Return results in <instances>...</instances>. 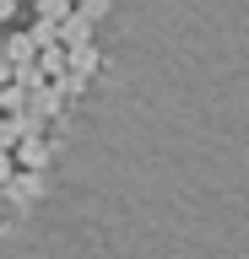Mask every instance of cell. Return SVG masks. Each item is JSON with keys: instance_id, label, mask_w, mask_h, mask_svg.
<instances>
[{"instance_id": "1", "label": "cell", "mask_w": 249, "mask_h": 259, "mask_svg": "<svg viewBox=\"0 0 249 259\" xmlns=\"http://www.w3.org/2000/svg\"><path fill=\"white\" fill-rule=\"evenodd\" d=\"M0 189H6V205H11V210H27V205L38 200V194H44V178H38L33 167H17V173L6 178Z\"/></svg>"}, {"instance_id": "2", "label": "cell", "mask_w": 249, "mask_h": 259, "mask_svg": "<svg viewBox=\"0 0 249 259\" xmlns=\"http://www.w3.org/2000/svg\"><path fill=\"white\" fill-rule=\"evenodd\" d=\"M54 44L60 49H76V44H92V22H87L76 6H70V16H60L54 22Z\"/></svg>"}, {"instance_id": "3", "label": "cell", "mask_w": 249, "mask_h": 259, "mask_svg": "<svg viewBox=\"0 0 249 259\" xmlns=\"http://www.w3.org/2000/svg\"><path fill=\"white\" fill-rule=\"evenodd\" d=\"M11 157H17V167L44 173V167H49V141H44V135H22V141L11 146Z\"/></svg>"}, {"instance_id": "4", "label": "cell", "mask_w": 249, "mask_h": 259, "mask_svg": "<svg viewBox=\"0 0 249 259\" xmlns=\"http://www.w3.org/2000/svg\"><path fill=\"white\" fill-rule=\"evenodd\" d=\"M27 108H33L38 119H60V113H65V92H60L54 81H44V87L27 92Z\"/></svg>"}, {"instance_id": "5", "label": "cell", "mask_w": 249, "mask_h": 259, "mask_svg": "<svg viewBox=\"0 0 249 259\" xmlns=\"http://www.w3.org/2000/svg\"><path fill=\"white\" fill-rule=\"evenodd\" d=\"M98 65H103V54H98L92 44H76V49H65V70H76V76H87V81H92V70H98Z\"/></svg>"}, {"instance_id": "6", "label": "cell", "mask_w": 249, "mask_h": 259, "mask_svg": "<svg viewBox=\"0 0 249 259\" xmlns=\"http://www.w3.org/2000/svg\"><path fill=\"white\" fill-rule=\"evenodd\" d=\"M0 54L11 65H27V60H38V44L27 38V32H6V44H0Z\"/></svg>"}, {"instance_id": "7", "label": "cell", "mask_w": 249, "mask_h": 259, "mask_svg": "<svg viewBox=\"0 0 249 259\" xmlns=\"http://www.w3.org/2000/svg\"><path fill=\"white\" fill-rule=\"evenodd\" d=\"M38 70L54 81L60 70H65V49H60V44H44V49H38Z\"/></svg>"}, {"instance_id": "8", "label": "cell", "mask_w": 249, "mask_h": 259, "mask_svg": "<svg viewBox=\"0 0 249 259\" xmlns=\"http://www.w3.org/2000/svg\"><path fill=\"white\" fill-rule=\"evenodd\" d=\"M11 81H17L22 92H33V87H44V81H49V76L38 70V60H27V65H11Z\"/></svg>"}, {"instance_id": "9", "label": "cell", "mask_w": 249, "mask_h": 259, "mask_svg": "<svg viewBox=\"0 0 249 259\" xmlns=\"http://www.w3.org/2000/svg\"><path fill=\"white\" fill-rule=\"evenodd\" d=\"M27 108V92H22L17 81H6V87H0V113H22Z\"/></svg>"}, {"instance_id": "10", "label": "cell", "mask_w": 249, "mask_h": 259, "mask_svg": "<svg viewBox=\"0 0 249 259\" xmlns=\"http://www.w3.org/2000/svg\"><path fill=\"white\" fill-rule=\"evenodd\" d=\"M17 141H22V119L17 113H0V151H11Z\"/></svg>"}, {"instance_id": "11", "label": "cell", "mask_w": 249, "mask_h": 259, "mask_svg": "<svg viewBox=\"0 0 249 259\" xmlns=\"http://www.w3.org/2000/svg\"><path fill=\"white\" fill-rule=\"evenodd\" d=\"M54 87H60L65 97H82L87 87H92V81H87V76H76V70H60V76H54Z\"/></svg>"}, {"instance_id": "12", "label": "cell", "mask_w": 249, "mask_h": 259, "mask_svg": "<svg viewBox=\"0 0 249 259\" xmlns=\"http://www.w3.org/2000/svg\"><path fill=\"white\" fill-rule=\"evenodd\" d=\"M38 16L44 22H60V16H70V0H38Z\"/></svg>"}, {"instance_id": "13", "label": "cell", "mask_w": 249, "mask_h": 259, "mask_svg": "<svg viewBox=\"0 0 249 259\" xmlns=\"http://www.w3.org/2000/svg\"><path fill=\"white\" fill-rule=\"evenodd\" d=\"M76 11H82L87 22H98V16H109V0H76Z\"/></svg>"}, {"instance_id": "14", "label": "cell", "mask_w": 249, "mask_h": 259, "mask_svg": "<svg viewBox=\"0 0 249 259\" xmlns=\"http://www.w3.org/2000/svg\"><path fill=\"white\" fill-rule=\"evenodd\" d=\"M27 38H33L38 49H44V44H54V22H44V16H38V22H33V32H27Z\"/></svg>"}, {"instance_id": "15", "label": "cell", "mask_w": 249, "mask_h": 259, "mask_svg": "<svg viewBox=\"0 0 249 259\" xmlns=\"http://www.w3.org/2000/svg\"><path fill=\"white\" fill-rule=\"evenodd\" d=\"M11 173H17V157H11V151H0V184H6Z\"/></svg>"}, {"instance_id": "16", "label": "cell", "mask_w": 249, "mask_h": 259, "mask_svg": "<svg viewBox=\"0 0 249 259\" xmlns=\"http://www.w3.org/2000/svg\"><path fill=\"white\" fill-rule=\"evenodd\" d=\"M17 16V0H0V22H11Z\"/></svg>"}, {"instance_id": "17", "label": "cell", "mask_w": 249, "mask_h": 259, "mask_svg": "<svg viewBox=\"0 0 249 259\" xmlns=\"http://www.w3.org/2000/svg\"><path fill=\"white\" fill-rule=\"evenodd\" d=\"M6 81H11V60H6V54H0V87H6Z\"/></svg>"}, {"instance_id": "18", "label": "cell", "mask_w": 249, "mask_h": 259, "mask_svg": "<svg viewBox=\"0 0 249 259\" xmlns=\"http://www.w3.org/2000/svg\"><path fill=\"white\" fill-rule=\"evenodd\" d=\"M0 44H6V32H0Z\"/></svg>"}, {"instance_id": "19", "label": "cell", "mask_w": 249, "mask_h": 259, "mask_svg": "<svg viewBox=\"0 0 249 259\" xmlns=\"http://www.w3.org/2000/svg\"><path fill=\"white\" fill-rule=\"evenodd\" d=\"M70 6H76V0H70Z\"/></svg>"}]
</instances>
